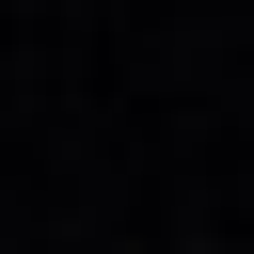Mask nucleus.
Wrapping results in <instances>:
<instances>
[]
</instances>
